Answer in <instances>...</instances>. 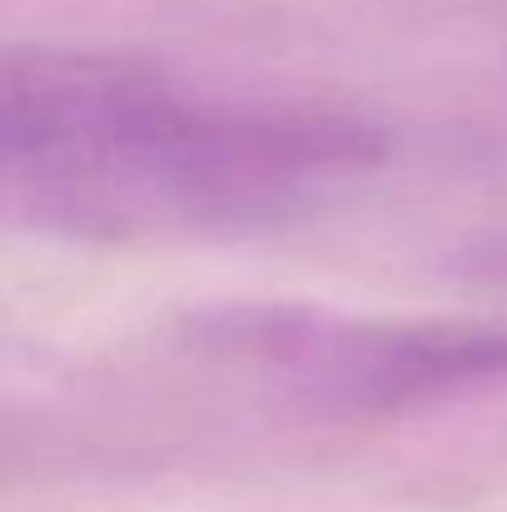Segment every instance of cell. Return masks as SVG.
<instances>
[{
    "label": "cell",
    "instance_id": "3",
    "mask_svg": "<svg viewBox=\"0 0 507 512\" xmlns=\"http://www.w3.org/2000/svg\"><path fill=\"white\" fill-rule=\"evenodd\" d=\"M453 269H458V279H468V284H478V289L507 294V224L478 234V239L453 259Z\"/></svg>",
    "mask_w": 507,
    "mask_h": 512
},
{
    "label": "cell",
    "instance_id": "2",
    "mask_svg": "<svg viewBox=\"0 0 507 512\" xmlns=\"http://www.w3.org/2000/svg\"><path fill=\"white\" fill-rule=\"evenodd\" d=\"M179 348L324 418H408L507 393V324L388 319L319 304H209Z\"/></svg>",
    "mask_w": 507,
    "mask_h": 512
},
{
    "label": "cell",
    "instance_id": "1",
    "mask_svg": "<svg viewBox=\"0 0 507 512\" xmlns=\"http://www.w3.org/2000/svg\"><path fill=\"white\" fill-rule=\"evenodd\" d=\"M368 120L209 105L95 55L0 60V224L95 239L279 229L383 165Z\"/></svg>",
    "mask_w": 507,
    "mask_h": 512
}]
</instances>
